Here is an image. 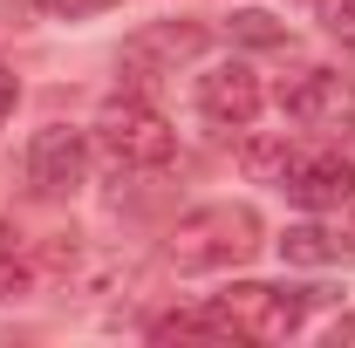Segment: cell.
I'll return each mask as SVG.
<instances>
[{
    "instance_id": "16",
    "label": "cell",
    "mask_w": 355,
    "mask_h": 348,
    "mask_svg": "<svg viewBox=\"0 0 355 348\" xmlns=\"http://www.w3.org/2000/svg\"><path fill=\"white\" fill-rule=\"evenodd\" d=\"M335 239H342V253H355V198L342 205V232H335Z\"/></svg>"
},
{
    "instance_id": "17",
    "label": "cell",
    "mask_w": 355,
    "mask_h": 348,
    "mask_svg": "<svg viewBox=\"0 0 355 348\" xmlns=\"http://www.w3.org/2000/svg\"><path fill=\"white\" fill-rule=\"evenodd\" d=\"M342 342H355V314H342V321L328 328V348H342Z\"/></svg>"
},
{
    "instance_id": "10",
    "label": "cell",
    "mask_w": 355,
    "mask_h": 348,
    "mask_svg": "<svg viewBox=\"0 0 355 348\" xmlns=\"http://www.w3.org/2000/svg\"><path fill=\"white\" fill-rule=\"evenodd\" d=\"M280 260H294V266H328V260H342V239H328L321 225H287Z\"/></svg>"
},
{
    "instance_id": "14",
    "label": "cell",
    "mask_w": 355,
    "mask_h": 348,
    "mask_svg": "<svg viewBox=\"0 0 355 348\" xmlns=\"http://www.w3.org/2000/svg\"><path fill=\"white\" fill-rule=\"evenodd\" d=\"M55 21H89V14H110V7H123V0H42Z\"/></svg>"
},
{
    "instance_id": "4",
    "label": "cell",
    "mask_w": 355,
    "mask_h": 348,
    "mask_svg": "<svg viewBox=\"0 0 355 348\" xmlns=\"http://www.w3.org/2000/svg\"><path fill=\"white\" fill-rule=\"evenodd\" d=\"M280 116L321 137H349L355 130V82L335 69H301L294 82H280Z\"/></svg>"
},
{
    "instance_id": "6",
    "label": "cell",
    "mask_w": 355,
    "mask_h": 348,
    "mask_svg": "<svg viewBox=\"0 0 355 348\" xmlns=\"http://www.w3.org/2000/svg\"><path fill=\"white\" fill-rule=\"evenodd\" d=\"M83 177H89V137L83 130H69V123L35 130V143H28V184H35V191L69 198Z\"/></svg>"
},
{
    "instance_id": "7",
    "label": "cell",
    "mask_w": 355,
    "mask_h": 348,
    "mask_svg": "<svg viewBox=\"0 0 355 348\" xmlns=\"http://www.w3.org/2000/svg\"><path fill=\"white\" fill-rule=\"evenodd\" d=\"M260 103H266V89L246 62H219V69L198 76V116L219 123V130H246L260 116Z\"/></svg>"
},
{
    "instance_id": "11",
    "label": "cell",
    "mask_w": 355,
    "mask_h": 348,
    "mask_svg": "<svg viewBox=\"0 0 355 348\" xmlns=\"http://www.w3.org/2000/svg\"><path fill=\"white\" fill-rule=\"evenodd\" d=\"M225 28H232V42H246V48H280L287 42V21H273L266 7H239Z\"/></svg>"
},
{
    "instance_id": "2",
    "label": "cell",
    "mask_w": 355,
    "mask_h": 348,
    "mask_svg": "<svg viewBox=\"0 0 355 348\" xmlns=\"http://www.w3.org/2000/svg\"><path fill=\"white\" fill-rule=\"evenodd\" d=\"M212 314L232 328V342H287L308 321V294L266 287V280H239V287L212 294Z\"/></svg>"
},
{
    "instance_id": "8",
    "label": "cell",
    "mask_w": 355,
    "mask_h": 348,
    "mask_svg": "<svg viewBox=\"0 0 355 348\" xmlns=\"http://www.w3.org/2000/svg\"><path fill=\"white\" fill-rule=\"evenodd\" d=\"M287 198L294 205H308V212H342L355 198V157H308V164H294L287 177Z\"/></svg>"
},
{
    "instance_id": "3",
    "label": "cell",
    "mask_w": 355,
    "mask_h": 348,
    "mask_svg": "<svg viewBox=\"0 0 355 348\" xmlns=\"http://www.w3.org/2000/svg\"><path fill=\"white\" fill-rule=\"evenodd\" d=\"M96 137H103V150L123 164V171H164L178 157V130L150 110V103H103V116H96Z\"/></svg>"
},
{
    "instance_id": "12",
    "label": "cell",
    "mask_w": 355,
    "mask_h": 348,
    "mask_svg": "<svg viewBox=\"0 0 355 348\" xmlns=\"http://www.w3.org/2000/svg\"><path fill=\"white\" fill-rule=\"evenodd\" d=\"M21 294H35V266L14 246V232L0 225V301H21Z\"/></svg>"
},
{
    "instance_id": "5",
    "label": "cell",
    "mask_w": 355,
    "mask_h": 348,
    "mask_svg": "<svg viewBox=\"0 0 355 348\" xmlns=\"http://www.w3.org/2000/svg\"><path fill=\"white\" fill-rule=\"evenodd\" d=\"M205 48H212V28L191 21V14H178V21H150V28H137L130 42H123V62L144 69V76H171L178 62H198Z\"/></svg>"
},
{
    "instance_id": "9",
    "label": "cell",
    "mask_w": 355,
    "mask_h": 348,
    "mask_svg": "<svg viewBox=\"0 0 355 348\" xmlns=\"http://www.w3.org/2000/svg\"><path fill=\"white\" fill-rule=\"evenodd\" d=\"M239 164H246L253 184H287L301 157H294V143H287V137H246V143H239Z\"/></svg>"
},
{
    "instance_id": "13",
    "label": "cell",
    "mask_w": 355,
    "mask_h": 348,
    "mask_svg": "<svg viewBox=\"0 0 355 348\" xmlns=\"http://www.w3.org/2000/svg\"><path fill=\"white\" fill-rule=\"evenodd\" d=\"M321 21L342 48H355V0H321Z\"/></svg>"
},
{
    "instance_id": "1",
    "label": "cell",
    "mask_w": 355,
    "mask_h": 348,
    "mask_svg": "<svg viewBox=\"0 0 355 348\" xmlns=\"http://www.w3.org/2000/svg\"><path fill=\"white\" fill-rule=\"evenodd\" d=\"M260 212L253 205H232V198H219V205H198V212H184L171 225V239H164V253H171L178 273H225V266L253 260L260 253Z\"/></svg>"
},
{
    "instance_id": "15",
    "label": "cell",
    "mask_w": 355,
    "mask_h": 348,
    "mask_svg": "<svg viewBox=\"0 0 355 348\" xmlns=\"http://www.w3.org/2000/svg\"><path fill=\"white\" fill-rule=\"evenodd\" d=\"M14 103H21V82H14V76H7V69H0V123H7V116H14Z\"/></svg>"
}]
</instances>
